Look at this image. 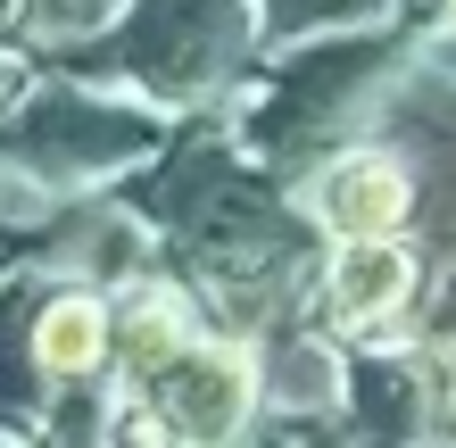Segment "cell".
<instances>
[{"instance_id":"1","label":"cell","mask_w":456,"mask_h":448,"mask_svg":"<svg viewBox=\"0 0 456 448\" xmlns=\"http://www.w3.org/2000/svg\"><path fill=\"white\" fill-rule=\"evenodd\" d=\"M407 208H415V183H407V167L382 158V150L332 158L324 183H315V216H324L340 241H398Z\"/></svg>"},{"instance_id":"2","label":"cell","mask_w":456,"mask_h":448,"mask_svg":"<svg viewBox=\"0 0 456 448\" xmlns=\"http://www.w3.org/2000/svg\"><path fill=\"white\" fill-rule=\"evenodd\" d=\"M249 399H257V374L240 349H183L167 365V424L191 440H232L249 424Z\"/></svg>"},{"instance_id":"3","label":"cell","mask_w":456,"mask_h":448,"mask_svg":"<svg viewBox=\"0 0 456 448\" xmlns=\"http://www.w3.org/2000/svg\"><path fill=\"white\" fill-rule=\"evenodd\" d=\"M117 357V307L100 291H59L34 315V365L50 382H92Z\"/></svg>"},{"instance_id":"4","label":"cell","mask_w":456,"mask_h":448,"mask_svg":"<svg viewBox=\"0 0 456 448\" xmlns=\"http://www.w3.org/2000/svg\"><path fill=\"white\" fill-rule=\"evenodd\" d=\"M407 291H415V257L398 241H340L332 274H324V299L340 324H382Z\"/></svg>"},{"instance_id":"5","label":"cell","mask_w":456,"mask_h":448,"mask_svg":"<svg viewBox=\"0 0 456 448\" xmlns=\"http://www.w3.org/2000/svg\"><path fill=\"white\" fill-rule=\"evenodd\" d=\"M117 340H125V357L142 365V374H167V365L183 357V307L158 291V299H133L117 315Z\"/></svg>"}]
</instances>
